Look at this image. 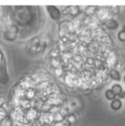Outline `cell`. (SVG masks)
I'll return each instance as SVG.
<instances>
[{
  "label": "cell",
  "mask_w": 125,
  "mask_h": 126,
  "mask_svg": "<svg viewBox=\"0 0 125 126\" xmlns=\"http://www.w3.org/2000/svg\"><path fill=\"white\" fill-rule=\"evenodd\" d=\"M47 11L49 12V14L50 15L51 18L53 20H59L61 18V13L59 10L54 6H47L46 7Z\"/></svg>",
  "instance_id": "obj_1"
},
{
  "label": "cell",
  "mask_w": 125,
  "mask_h": 126,
  "mask_svg": "<svg viewBox=\"0 0 125 126\" xmlns=\"http://www.w3.org/2000/svg\"><path fill=\"white\" fill-rule=\"evenodd\" d=\"M104 26L109 30H116L118 28L119 24L114 19H109L104 23Z\"/></svg>",
  "instance_id": "obj_2"
},
{
  "label": "cell",
  "mask_w": 125,
  "mask_h": 126,
  "mask_svg": "<svg viewBox=\"0 0 125 126\" xmlns=\"http://www.w3.org/2000/svg\"><path fill=\"white\" fill-rule=\"evenodd\" d=\"M122 106V102L121 101L120 99H116L115 98L114 100H113L110 103V107L114 111H117L119 110Z\"/></svg>",
  "instance_id": "obj_3"
},
{
  "label": "cell",
  "mask_w": 125,
  "mask_h": 126,
  "mask_svg": "<svg viewBox=\"0 0 125 126\" xmlns=\"http://www.w3.org/2000/svg\"><path fill=\"white\" fill-rule=\"evenodd\" d=\"M110 76L112 79L116 81H119L121 80V75L116 69H111L110 71Z\"/></svg>",
  "instance_id": "obj_4"
},
{
  "label": "cell",
  "mask_w": 125,
  "mask_h": 126,
  "mask_svg": "<svg viewBox=\"0 0 125 126\" xmlns=\"http://www.w3.org/2000/svg\"><path fill=\"white\" fill-rule=\"evenodd\" d=\"M111 90L115 94L116 96H117V95L119 96V94H121V93L123 91V89H122V87L121 85H119L118 84H116L113 85V87L111 88Z\"/></svg>",
  "instance_id": "obj_5"
},
{
  "label": "cell",
  "mask_w": 125,
  "mask_h": 126,
  "mask_svg": "<svg viewBox=\"0 0 125 126\" xmlns=\"http://www.w3.org/2000/svg\"><path fill=\"white\" fill-rule=\"evenodd\" d=\"M105 97L109 100H114L116 97V96L112 92L111 90H107L105 91Z\"/></svg>",
  "instance_id": "obj_6"
},
{
  "label": "cell",
  "mask_w": 125,
  "mask_h": 126,
  "mask_svg": "<svg viewBox=\"0 0 125 126\" xmlns=\"http://www.w3.org/2000/svg\"><path fill=\"white\" fill-rule=\"evenodd\" d=\"M118 38L119 40V41L121 42H125V30L123 29L122 30L119 32L118 33Z\"/></svg>",
  "instance_id": "obj_7"
},
{
  "label": "cell",
  "mask_w": 125,
  "mask_h": 126,
  "mask_svg": "<svg viewBox=\"0 0 125 126\" xmlns=\"http://www.w3.org/2000/svg\"><path fill=\"white\" fill-rule=\"evenodd\" d=\"M119 97L120 98H124V97H125V92L124 90L121 93V94L119 95Z\"/></svg>",
  "instance_id": "obj_8"
},
{
  "label": "cell",
  "mask_w": 125,
  "mask_h": 126,
  "mask_svg": "<svg viewBox=\"0 0 125 126\" xmlns=\"http://www.w3.org/2000/svg\"><path fill=\"white\" fill-rule=\"evenodd\" d=\"M124 81H125V76H124Z\"/></svg>",
  "instance_id": "obj_9"
}]
</instances>
